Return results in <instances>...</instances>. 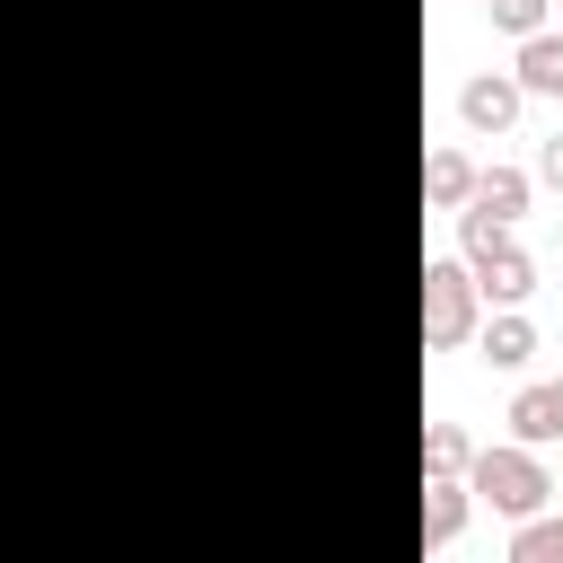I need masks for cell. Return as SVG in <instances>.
Wrapping results in <instances>:
<instances>
[{
	"mask_svg": "<svg viewBox=\"0 0 563 563\" xmlns=\"http://www.w3.org/2000/svg\"><path fill=\"white\" fill-rule=\"evenodd\" d=\"M466 493H475L484 510H501V519H528V510L554 501V475H545V457H537L528 440H484V449L466 457Z\"/></svg>",
	"mask_w": 563,
	"mask_h": 563,
	"instance_id": "6da1fadb",
	"label": "cell"
},
{
	"mask_svg": "<svg viewBox=\"0 0 563 563\" xmlns=\"http://www.w3.org/2000/svg\"><path fill=\"white\" fill-rule=\"evenodd\" d=\"M466 457H475V440L457 422H422V475H466Z\"/></svg>",
	"mask_w": 563,
	"mask_h": 563,
	"instance_id": "7c38bea8",
	"label": "cell"
},
{
	"mask_svg": "<svg viewBox=\"0 0 563 563\" xmlns=\"http://www.w3.org/2000/svg\"><path fill=\"white\" fill-rule=\"evenodd\" d=\"M466 194H475V158H466V150H431V158H422V202H431V211H457Z\"/></svg>",
	"mask_w": 563,
	"mask_h": 563,
	"instance_id": "52a82bcc",
	"label": "cell"
},
{
	"mask_svg": "<svg viewBox=\"0 0 563 563\" xmlns=\"http://www.w3.org/2000/svg\"><path fill=\"white\" fill-rule=\"evenodd\" d=\"M422 545H449L457 528H466V510H475V493H466V475H422Z\"/></svg>",
	"mask_w": 563,
	"mask_h": 563,
	"instance_id": "5b68a950",
	"label": "cell"
},
{
	"mask_svg": "<svg viewBox=\"0 0 563 563\" xmlns=\"http://www.w3.org/2000/svg\"><path fill=\"white\" fill-rule=\"evenodd\" d=\"M510 563H563V510L510 519Z\"/></svg>",
	"mask_w": 563,
	"mask_h": 563,
	"instance_id": "8fae6325",
	"label": "cell"
},
{
	"mask_svg": "<svg viewBox=\"0 0 563 563\" xmlns=\"http://www.w3.org/2000/svg\"><path fill=\"white\" fill-rule=\"evenodd\" d=\"M510 79H519L528 97H563V35H554V26L519 35V62H510Z\"/></svg>",
	"mask_w": 563,
	"mask_h": 563,
	"instance_id": "8992f818",
	"label": "cell"
},
{
	"mask_svg": "<svg viewBox=\"0 0 563 563\" xmlns=\"http://www.w3.org/2000/svg\"><path fill=\"white\" fill-rule=\"evenodd\" d=\"M501 422H510V440H528V449H545V440H563V413H554V387H519Z\"/></svg>",
	"mask_w": 563,
	"mask_h": 563,
	"instance_id": "30bf717a",
	"label": "cell"
},
{
	"mask_svg": "<svg viewBox=\"0 0 563 563\" xmlns=\"http://www.w3.org/2000/svg\"><path fill=\"white\" fill-rule=\"evenodd\" d=\"M537 185H554V194H563V132L537 150Z\"/></svg>",
	"mask_w": 563,
	"mask_h": 563,
	"instance_id": "5bb4252c",
	"label": "cell"
},
{
	"mask_svg": "<svg viewBox=\"0 0 563 563\" xmlns=\"http://www.w3.org/2000/svg\"><path fill=\"white\" fill-rule=\"evenodd\" d=\"M528 194H537V176H519V167H475V211H493V220H519L528 211Z\"/></svg>",
	"mask_w": 563,
	"mask_h": 563,
	"instance_id": "9c48e42d",
	"label": "cell"
},
{
	"mask_svg": "<svg viewBox=\"0 0 563 563\" xmlns=\"http://www.w3.org/2000/svg\"><path fill=\"white\" fill-rule=\"evenodd\" d=\"M466 273H475V290H484L493 308H528V290H537V264H528V246H510V238H501L493 255H475Z\"/></svg>",
	"mask_w": 563,
	"mask_h": 563,
	"instance_id": "277c9868",
	"label": "cell"
},
{
	"mask_svg": "<svg viewBox=\"0 0 563 563\" xmlns=\"http://www.w3.org/2000/svg\"><path fill=\"white\" fill-rule=\"evenodd\" d=\"M475 317H484V290H475L466 255H440V264H422V343L457 352V343L475 334Z\"/></svg>",
	"mask_w": 563,
	"mask_h": 563,
	"instance_id": "7a4b0ae2",
	"label": "cell"
},
{
	"mask_svg": "<svg viewBox=\"0 0 563 563\" xmlns=\"http://www.w3.org/2000/svg\"><path fill=\"white\" fill-rule=\"evenodd\" d=\"M484 9H493V26L519 44V35H537V26H545V9H554V0H484Z\"/></svg>",
	"mask_w": 563,
	"mask_h": 563,
	"instance_id": "4fadbf2b",
	"label": "cell"
},
{
	"mask_svg": "<svg viewBox=\"0 0 563 563\" xmlns=\"http://www.w3.org/2000/svg\"><path fill=\"white\" fill-rule=\"evenodd\" d=\"M545 387H554V413H563V378H545Z\"/></svg>",
	"mask_w": 563,
	"mask_h": 563,
	"instance_id": "9a60e30c",
	"label": "cell"
},
{
	"mask_svg": "<svg viewBox=\"0 0 563 563\" xmlns=\"http://www.w3.org/2000/svg\"><path fill=\"white\" fill-rule=\"evenodd\" d=\"M519 106H528V88H519L510 70H475V79L457 88V123H466V132H510Z\"/></svg>",
	"mask_w": 563,
	"mask_h": 563,
	"instance_id": "3957f363",
	"label": "cell"
},
{
	"mask_svg": "<svg viewBox=\"0 0 563 563\" xmlns=\"http://www.w3.org/2000/svg\"><path fill=\"white\" fill-rule=\"evenodd\" d=\"M484 361H493V369H528V361H537V325H528V308H493V325H484Z\"/></svg>",
	"mask_w": 563,
	"mask_h": 563,
	"instance_id": "ba28073f",
	"label": "cell"
}]
</instances>
